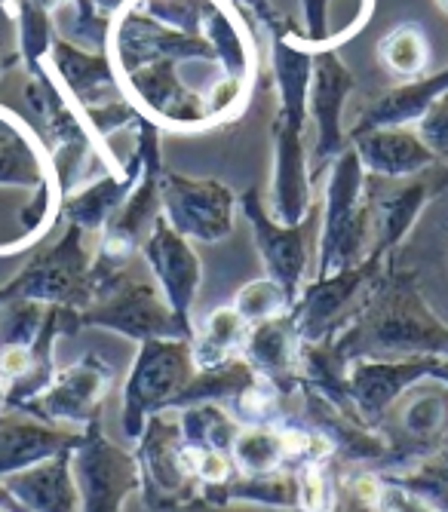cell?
<instances>
[{"mask_svg": "<svg viewBox=\"0 0 448 512\" xmlns=\"http://www.w3.org/2000/svg\"><path fill=\"white\" fill-rule=\"evenodd\" d=\"M329 344L344 362L448 356V325L424 301L415 270L390 264L369 301Z\"/></svg>", "mask_w": 448, "mask_h": 512, "instance_id": "6da1fadb", "label": "cell"}, {"mask_svg": "<svg viewBox=\"0 0 448 512\" xmlns=\"http://www.w3.org/2000/svg\"><path fill=\"white\" fill-rule=\"evenodd\" d=\"M375 243L372 181L353 145L329 166L326 212L320 230L317 276H332L360 264Z\"/></svg>", "mask_w": 448, "mask_h": 512, "instance_id": "7a4b0ae2", "label": "cell"}, {"mask_svg": "<svg viewBox=\"0 0 448 512\" xmlns=\"http://www.w3.org/2000/svg\"><path fill=\"white\" fill-rule=\"evenodd\" d=\"M83 329H108L139 344L154 338L194 341V322L175 316L154 276L129 273L126 267L93 304L80 310V332Z\"/></svg>", "mask_w": 448, "mask_h": 512, "instance_id": "3957f363", "label": "cell"}, {"mask_svg": "<svg viewBox=\"0 0 448 512\" xmlns=\"http://www.w3.org/2000/svg\"><path fill=\"white\" fill-rule=\"evenodd\" d=\"M375 430L384 436L387 454L375 463L372 473L390 476L415 467L448 436V384L436 378L412 384L393 402Z\"/></svg>", "mask_w": 448, "mask_h": 512, "instance_id": "277c9868", "label": "cell"}, {"mask_svg": "<svg viewBox=\"0 0 448 512\" xmlns=\"http://www.w3.org/2000/svg\"><path fill=\"white\" fill-rule=\"evenodd\" d=\"M390 264L393 255L369 252L360 264L338 270L332 276H317V283L304 286L289 313L301 341L304 344L332 341L356 316V310L369 301V295L384 279Z\"/></svg>", "mask_w": 448, "mask_h": 512, "instance_id": "5b68a950", "label": "cell"}, {"mask_svg": "<svg viewBox=\"0 0 448 512\" xmlns=\"http://www.w3.org/2000/svg\"><path fill=\"white\" fill-rule=\"evenodd\" d=\"M197 375L191 341L154 338L139 344V356L123 387V433L139 442L148 417L166 411Z\"/></svg>", "mask_w": 448, "mask_h": 512, "instance_id": "8992f818", "label": "cell"}, {"mask_svg": "<svg viewBox=\"0 0 448 512\" xmlns=\"http://www.w3.org/2000/svg\"><path fill=\"white\" fill-rule=\"evenodd\" d=\"M89 267L93 252L86 249V234L77 224H68L62 240L37 252L10 286L0 289V304L7 301H34V304H56L83 310L93 304L89 292Z\"/></svg>", "mask_w": 448, "mask_h": 512, "instance_id": "52a82bcc", "label": "cell"}, {"mask_svg": "<svg viewBox=\"0 0 448 512\" xmlns=\"http://www.w3.org/2000/svg\"><path fill=\"white\" fill-rule=\"evenodd\" d=\"M71 473L77 485L80 512H123L132 491H142V470L136 454L114 445L102 424H89L71 448Z\"/></svg>", "mask_w": 448, "mask_h": 512, "instance_id": "ba28073f", "label": "cell"}, {"mask_svg": "<svg viewBox=\"0 0 448 512\" xmlns=\"http://www.w3.org/2000/svg\"><path fill=\"white\" fill-rule=\"evenodd\" d=\"M182 445V424L175 411H157L148 417L132 451L142 470V500L148 512H163L200 494V485L182 467Z\"/></svg>", "mask_w": 448, "mask_h": 512, "instance_id": "9c48e42d", "label": "cell"}, {"mask_svg": "<svg viewBox=\"0 0 448 512\" xmlns=\"http://www.w3.org/2000/svg\"><path fill=\"white\" fill-rule=\"evenodd\" d=\"M160 200L166 221L188 240L221 243L234 230L237 197L228 184L212 178H185L175 172L160 175Z\"/></svg>", "mask_w": 448, "mask_h": 512, "instance_id": "30bf717a", "label": "cell"}, {"mask_svg": "<svg viewBox=\"0 0 448 512\" xmlns=\"http://www.w3.org/2000/svg\"><path fill=\"white\" fill-rule=\"evenodd\" d=\"M114 387V368L96 356L86 353L71 368L56 371L50 387L43 390L22 414H31L43 424H74L77 430H86L99 421V408L105 396Z\"/></svg>", "mask_w": 448, "mask_h": 512, "instance_id": "8fae6325", "label": "cell"}, {"mask_svg": "<svg viewBox=\"0 0 448 512\" xmlns=\"http://www.w3.org/2000/svg\"><path fill=\"white\" fill-rule=\"evenodd\" d=\"M240 209L252 227L255 249L264 261L267 276L277 279V283L298 301L307 270H310V252H313L310 243L317 237V218H304L301 224L286 227L264 212L258 191H246L240 197Z\"/></svg>", "mask_w": 448, "mask_h": 512, "instance_id": "7c38bea8", "label": "cell"}, {"mask_svg": "<svg viewBox=\"0 0 448 512\" xmlns=\"http://www.w3.org/2000/svg\"><path fill=\"white\" fill-rule=\"evenodd\" d=\"M353 92V74L344 68L335 50L313 53L310 92H307V114L317 123V142L310 151V178L329 169L350 145L344 132V105Z\"/></svg>", "mask_w": 448, "mask_h": 512, "instance_id": "4fadbf2b", "label": "cell"}, {"mask_svg": "<svg viewBox=\"0 0 448 512\" xmlns=\"http://www.w3.org/2000/svg\"><path fill=\"white\" fill-rule=\"evenodd\" d=\"M139 252L175 316L191 322V307L200 289V258L191 249L188 237L178 234L160 212Z\"/></svg>", "mask_w": 448, "mask_h": 512, "instance_id": "5bb4252c", "label": "cell"}, {"mask_svg": "<svg viewBox=\"0 0 448 512\" xmlns=\"http://www.w3.org/2000/svg\"><path fill=\"white\" fill-rule=\"evenodd\" d=\"M433 356L412 359H353L347 362V390L360 421L378 427L381 417L412 384L430 378Z\"/></svg>", "mask_w": 448, "mask_h": 512, "instance_id": "9a60e30c", "label": "cell"}, {"mask_svg": "<svg viewBox=\"0 0 448 512\" xmlns=\"http://www.w3.org/2000/svg\"><path fill=\"white\" fill-rule=\"evenodd\" d=\"M445 184H448V169H442V163L424 169L421 175L402 184V188L387 191V194L375 191V184H372V221H375L372 252L396 258V249L412 234L421 209L433 197H439V191H445Z\"/></svg>", "mask_w": 448, "mask_h": 512, "instance_id": "2e32d148", "label": "cell"}, {"mask_svg": "<svg viewBox=\"0 0 448 512\" xmlns=\"http://www.w3.org/2000/svg\"><path fill=\"white\" fill-rule=\"evenodd\" d=\"M43 62H47L53 77L62 83V89L68 92V99L80 111L99 108V105H108V102H117V99L126 96L108 53L80 50L77 43L65 40L59 31L53 37L50 56Z\"/></svg>", "mask_w": 448, "mask_h": 512, "instance_id": "e0dca14e", "label": "cell"}, {"mask_svg": "<svg viewBox=\"0 0 448 512\" xmlns=\"http://www.w3.org/2000/svg\"><path fill=\"white\" fill-rule=\"evenodd\" d=\"M304 129L274 117V218L286 227H295L310 212V157L304 148Z\"/></svg>", "mask_w": 448, "mask_h": 512, "instance_id": "ac0fdd59", "label": "cell"}, {"mask_svg": "<svg viewBox=\"0 0 448 512\" xmlns=\"http://www.w3.org/2000/svg\"><path fill=\"white\" fill-rule=\"evenodd\" d=\"M301 347H304V341L295 329L292 316L286 313L277 319L249 325L240 356L258 371L261 378H267L289 399V396H298V390H301V378H298Z\"/></svg>", "mask_w": 448, "mask_h": 512, "instance_id": "d6986e66", "label": "cell"}, {"mask_svg": "<svg viewBox=\"0 0 448 512\" xmlns=\"http://www.w3.org/2000/svg\"><path fill=\"white\" fill-rule=\"evenodd\" d=\"M350 145L356 157H360L363 169L375 178H415L439 163L412 126L372 129L363 135H353Z\"/></svg>", "mask_w": 448, "mask_h": 512, "instance_id": "ffe728a7", "label": "cell"}, {"mask_svg": "<svg viewBox=\"0 0 448 512\" xmlns=\"http://www.w3.org/2000/svg\"><path fill=\"white\" fill-rule=\"evenodd\" d=\"M448 92V68L436 71L430 77H415L393 89H384L378 99H372L360 114H356L353 126L347 129V138L363 135L372 129H387V126H418V120L427 114V108L442 99Z\"/></svg>", "mask_w": 448, "mask_h": 512, "instance_id": "44dd1931", "label": "cell"}, {"mask_svg": "<svg viewBox=\"0 0 448 512\" xmlns=\"http://www.w3.org/2000/svg\"><path fill=\"white\" fill-rule=\"evenodd\" d=\"M83 430H62L53 424H43L37 417H16L0 414V479L22 473L40 460H50L62 451H71L80 442Z\"/></svg>", "mask_w": 448, "mask_h": 512, "instance_id": "7402d4cb", "label": "cell"}, {"mask_svg": "<svg viewBox=\"0 0 448 512\" xmlns=\"http://www.w3.org/2000/svg\"><path fill=\"white\" fill-rule=\"evenodd\" d=\"M0 482H4L10 497L25 512H80L77 485L71 473V451L40 460L34 467L13 473Z\"/></svg>", "mask_w": 448, "mask_h": 512, "instance_id": "603a6c76", "label": "cell"}, {"mask_svg": "<svg viewBox=\"0 0 448 512\" xmlns=\"http://www.w3.org/2000/svg\"><path fill=\"white\" fill-rule=\"evenodd\" d=\"M139 175H117L105 172L96 181H89L86 188L68 194L59 200V215L68 218V224H77L83 234H102V227L111 221V215L123 206L129 197L132 184Z\"/></svg>", "mask_w": 448, "mask_h": 512, "instance_id": "cb8c5ba5", "label": "cell"}, {"mask_svg": "<svg viewBox=\"0 0 448 512\" xmlns=\"http://www.w3.org/2000/svg\"><path fill=\"white\" fill-rule=\"evenodd\" d=\"M258 378V371L243 359H228L221 365H212V368H197V375L188 381V387L178 393V399L166 408V411H182V408H191V405H200V402H231L237 393H243L246 387H252Z\"/></svg>", "mask_w": 448, "mask_h": 512, "instance_id": "d4e9b609", "label": "cell"}, {"mask_svg": "<svg viewBox=\"0 0 448 512\" xmlns=\"http://www.w3.org/2000/svg\"><path fill=\"white\" fill-rule=\"evenodd\" d=\"M249 332V322L234 310V307H215L206 313L200 329H194V365L197 368H212L228 359H237L243 353V341Z\"/></svg>", "mask_w": 448, "mask_h": 512, "instance_id": "484cf974", "label": "cell"}, {"mask_svg": "<svg viewBox=\"0 0 448 512\" xmlns=\"http://www.w3.org/2000/svg\"><path fill=\"white\" fill-rule=\"evenodd\" d=\"M62 4L65 0H7V10L19 28V59L25 62L28 74L40 71L43 59L50 56L56 37L53 19Z\"/></svg>", "mask_w": 448, "mask_h": 512, "instance_id": "4316f807", "label": "cell"}, {"mask_svg": "<svg viewBox=\"0 0 448 512\" xmlns=\"http://www.w3.org/2000/svg\"><path fill=\"white\" fill-rule=\"evenodd\" d=\"M231 460L240 476H271L289 470L280 427H240L231 442Z\"/></svg>", "mask_w": 448, "mask_h": 512, "instance_id": "83f0119b", "label": "cell"}, {"mask_svg": "<svg viewBox=\"0 0 448 512\" xmlns=\"http://www.w3.org/2000/svg\"><path fill=\"white\" fill-rule=\"evenodd\" d=\"M378 62L387 74L399 77L402 83L424 74L430 62V46L421 28L415 25H396L378 40Z\"/></svg>", "mask_w": 448, "mask_h": 512, "instance_id": "f1b7e54d", "label": "cell"}, {"mask_svg": "<svg viewBox=\"0 0 448 512\" xmlns=\"http://www.w3.org/2000/svg\"><path fill=\"white\" fill-rule=\"evenodd\" d=\"M182 424V439L200 448H221L231 451V442L240 430V424L231 417V411L218 402H200L191 408L175 411Z\"/></svg>", "mask_w": 448, "mask_h": 512, "instance_id": "f546056e", "label": "cell"}, {"mask_svg": "<svg viewBox=\"0 0 448 512\" xmlns=\"http://www.w3.org/2000/svg\"><path fill=\"white\" fill-rule=\"evenodd\" d=\"M381 479L390 482V485L406 488V491H412L418 497H424L439 512H448V436H445V442L433 454L418 460L415 467L402 470V473L381 476Z\"/></svg>", "mask_w": 448, "mask_h": 512, "instance_id": "4dcf8cb0", "label": "cell"}, {"mask_svg": "<svg viewBox=\"0 0 448 512\" xmlns=\"http://www.w3.org/2000/svg\"><path fill=\"white\" fill-rule=\"evenodd\" d=\"M295 307V298L277 283V279L264 276V279H255V283L243 286L234 298V310L249 322H267V319H277V316H286L292 313Z\"/></svg>", "mask_w": 448, "mask_h": 512, "instance_id": "1f68e13d", "label": "cell"}, {"mask_svg": "<svg viewBox=\"0 0 448 512\" xmlns=\"http://www.w3.org/2000/svg\"><path fill=\"white\" fill-rule=\"evenodd\" d=\"M298 500L295 512H338V482L332 476V463L307 460L295 467Z\"/></svg>", "mask_w": 448, "mask_h": 512, "instance_id": "d6a6232c", "label": "cell"}, {"mask_svg": "<svg viewBox=\"0 0 448 512\" xmlns=\"http://www.w3.org/2000/svg\"><path fill=\"white\" fill-rule=\"evenodd\" d=\"M71 4H74V31L71 34H62V37L71 40V43H77L80 50L105 53L108 50L111 22L99 16L96 0H71Z\"/></svg>", "mask_w": 448, "mask_h": 512, "instance_id": "836d02e7", "label": "cell"}, {"mask_svg": "<svg viewBox=\"0 0 448 512\" xmlns=\"http://www.w3.org/2000/svg\"><path fill=\"white\" fill-rule=\"evenodd\" d=\"M415 132L421 135V142L436 154L439 163H448V92L427 108V114L418 120Z\"/></svg>", "mask_w": 448, "mask_h": 512, "instance_id": "e575fe53", "label": "cell"}, {"mask_svg": "<svg viewBox=\"0 0 448 512\" xmlns=\"http://www.w3.org/2000/svg\"><path fill=\"white\" fill-rule=\"evenodd\" d=\"M163 512H292V509H274V506H258V503H212L206 497H191L185 503H175Z\"/></svg>", "mask_w": 448, "mask_h": 512, "instance_id": "d590c367", "label": "cell"}, {"mask_svg": "<svg viewBox=\"0 0 448 512\" xmlns=\"http://www.w3.org/2000/svg\"><path fill=\"white\" fill-rule=\"evenodd\" d=\"M378 512H439L436 506H430L424 497L384 482V497H381V509Z\"/></svg>", "mask_w": 448, "mask_h": 512, "instance_id": "8d00e7d4", "label": "cell"}, {"mask_svg": "<svg viewBox=\"0 0 448 512\" xmlns=\"http://www.w3.org/2000/svg\"><path fill=\"white\" fill-rule=\"evenodd\" d=\"M231 4H240V7H246L267 31H274V28H280L283 25V16H280V10L274 7V0H231Z\"/></svg>", "mask_w": 448, "mask_h": 512, "instance_id": "74e56055", "label": "cell"}, {"mask_svg": "<svg viewBox=\"0 0 448 512\" xmlns=\"http://www.w3.org/2000/svg\"><path fill=\"white\" fill-rule=\"evenodd\" d=\"M129 4H132V0H96V10H99V16H102V19H108V22H111V19H114L117 13H123Z\"/></svg>", "mask_w": 448, "mask_h": 512, "instance_id": "f35d334b", "label": "cell"}, {"mask_svg": "<svg viewBox=\"0 0 448 512\" xmlns=\"http://www.w3.org/2000/svg\"><path fill=\"white\" fill-rule=\"evenodd\" d=\"M430 378L448 384V356H433V362H430Z\"/></svg>", "mask_w": 448, "mask_h": 512, "instance_id": "ab89813d", "label": "cell"}, {"mask_svg": "<svg viewBox=\"0 0 448 512\" xmlns=\"http://www.w3.org/2000/svg\"><path fill=\"white\" fill-rule=\"evenodd\" d=\"M0 512H25L16 500H4V503H0Z\"/></svg>", "mask_w": 448, "mask_h": 512, "instance_id": "60d3db41", "label": "cell"}, {"mask_svg": "<svg viewBox=\"0 0 448 512\" xmlns=\"http://www.w3.org/2000/svg\"><path fill=\"white\" fill-rule=\"evenodd\" d=\"M436 7H439V10H442L445 16H448V0H436Z\"/></svg>", "mask_w": 448, "mask_h": 512, "instance_id": "b9f144b4", "label": "cell"}, {"mask_svg": "<svg viewBox=\"0 0 448 512\" xmlns=\"http://www.w3.org/2000/svg\"><path fill=\"white\" fill-rule=\"evenodd\" d=\"M0 411H4V381H0Z\"/></svg>", "mask_w": 448, "mask_h": 512, "instance_id": "7bdbcfd3", "label": "cell"}, {"mask_svg": "<svg viewBox=\"0 0 448 512\" xmlns=\"http://www.w3.org/2000/svg\"><path fill=\"white\" fill-rule=\"evenodd\" d=\"M445 267H448V230H445Z\"/></svg>", "mask_w": 448, "mask_h": 512, "instance_id": "ee69618b", "label": "cell"}]
</instances>
